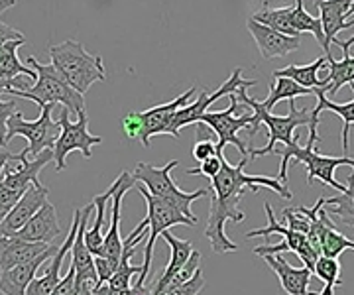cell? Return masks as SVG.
<instances>
[{"label": "cell", "instance_id": "6da1fadb", "mask_svg": "<svg viewBox=\"0 0 354 295\" xmlns=\"http://www.w3.org/2000/svg\"><path fill=\"white\" fill-rule=\"evenodd\" d=\"M248 164V158H242L236 166H230L227 160H223V167L218 175L211 180V209L205 227V236L209 238L211 248L216 254L236 252L239 244L232 242L225 232L227 222H242L246 215L242 213L239 205L244 193H256L258 189H272L279 197L290 201L291 191L288 183L279 181L278 178H264V175H248L244 167Z\"/></svg>", "mask_w": 354, "mask_h": 295}, {"label": "cell", "instance_id": "7a4b0ae2", "mask_svg": "<svg viewBox=\"0 0 354 295\" xmlns=\"http://www.w3.org/2000/svg\"><path fill=\"white\" fill-rule=\"evenodd\" d=\"M239 101L246 106H252L254 116H252V126H250V136H256L258 130L266 126L268 129V146L266 148H260V150H250V158H260V155H270L272 152H276V146L278 144H283V146H291L295 142H299V136L295 129L299 126H309V134H319L317 132V126L319 122L313 120L311 116V111L307 108H295V101H290V115L288 116H274L270 113H266L262 108L260 101H256L252 97L246 95V89H241L236 93Z\"/></svg>", "mask_w": 354, "mask_h": 295}, {"label": "cell", "instance_id": "3957f363", "mask_svg": "<svg viewBox=\"0 0 354 295\" xmlns=\"http://www.w3.org/2000/svg\"><path fill=\"white\" fill-rule=\"evenodd\" d=\"M319 142V134H309V140L305 146H299V142L283 146V150L278 152L281 154V166H279V181L288 183V166L293 160L295 164H304L307 167V183L311 185L313 181H323L325 185H329L333 189L342 193L346 189V185H342L335 180V171L341 166H351L354 169V158L351 155H323L315 150V144Z\"/></svg>", "mask_w": 354, "mask_h": 295}, {"label": "cell", "instance_id": "277c9868", "mask_svg": "<svg viewBox=\"0 0 354 295\" xmlns=\"http://www.w3.org/2000/svg\"><path fill=\"white\" fill-rule=\"evenodd\" d=\"M50 57L51 65L81 95H85L91 89V85L106 81V69L101 55L87 53L83 44L75 39H65L64 44L51 46Z\"/></svg>", "mask_w": 354, "mask_h": 295}, {"label": "cell", "instance_id": "5b68a950", "mask_svg": "<svg viewBox=\"0 0 354 295\" xmlns=\"http://www.w3.org/2000/svg\"><path fill=\"white\" fill-rule=\"evenodd\" d=\"M28 64L32 65V69H36L38 81L28 91H10L8 95L30 99V101L38 103L39 106H44V104H62L65 108H69V113H73L75 116L85 111L83 95L77 93L53 65L39 64L34 55L28 57Z\"/></svg>", "mask_w": 354, "mask_h": 295}, {"label": "cell", "instance_id": "8992f818", "mask_svg": "<svg viewBox=\"0 0 354 295\" xmlns=\"http://www.w3.org/2000/svg\"><path fill=\"white\" fill-rule=\"evenodd\" d=\"M177 166H179L177 160L167 162L164 167H156L152 166V164L140 162L132 175H134L136 183H142L148 191L152 193L153 197L162 199L167 205L176 207V209H179L185 217L197 222V217L193 215L191 205H193V201H197V199H201V197H207V195H209V189H199V191L193 193L181 191V189L177 187L176 181L171 180V169H176Z\"/></svg>", "mask_w": 354, "mask_h": 295}, {"label": "cell", "instance_id": "52a82bcc", "mask_svg": "<svg viewBox=\"0 0 354 295\" xmlns=\"http://www.w3.org/2000/svg\"><path fill=\"white\" fill-rule=\"evenodd\" d=\"M138 193H142L146 207H148V238H146V246H144V260H142V272H140L138 280L134 285L138 287H146V282L152 274V258H153V248H156V240L164 234L165 231H169L171 227L176 225H187V227H195L197 222L187 218L179 209L176 207L167 205L162 199L153 197L152 193L148 191L144 185H136Z\"/></svg>", "mask_w": 354, "mask_h": 295}, {"label": "cell", "instance_id": "ba28073f", "mask_svg": "<svg viewBox=\"0 0 354 295\" xmlns=\"http://www.w3.org/2000/svg\"><path fill=\"white\" fill-rule=\"evenodd\" d=\"M195 93H197V89L191 87L183 95L176 97L171 103L158 104V106L148 108L144 113H130V115H127L120 120L122 132L127 134L130 140H138L142 142L144 148H150V138L158 136V134H165V130L171 124L174 116L183 106L189 104Z\"/></svg>", "mask_w": 354, "mask_h": 295}, {"label": "cell", "instance_id": "9c48e42d", "mask_svg": "<svg viewBox=\"0 0 354 295\" xmlns=\"http://www.w3.org/2000/svg\"><path fill=\"white\" fill-rule=\"evenodd\" d=\"M53 160V152L48 150L38 158L30 160L24 152L14 155V162L18 166L10 167V164L4 169V175L0 180V222L6 218V215L12 211L16 203L24 197V193L39 181V171Z\"/></svg>", "mask_w": 354, "mask_h": 295}, {"label": "cell", "instance_id": "30bf717a", "mask_svg": "<svg viewBox=\"0 0 354 295\" xmlns=\"http://www.w3.org/2000/svg\"><path fill=\"white\" fill-rule=\"evenodd\" d=\"M53 106L55 104H44L41 106V113L36 120H26L22 113L18 111L16 115L10 116L8 120V142L12 140L14 136H24L28 140V148L22 150L30 160L38 158L44 152L55 148V142L62 134V126H59V120H53L51 113H53Z\"/></svg>", "mask_w": 354, "mask_h": 295}, {"label": "cell", "instance_id": "8fae6325", "mask_svg": "<svg viewBox=\"0 0 354 295\" xmlns=\"http://www.w3.org/2000/svg\"><path fill=\"white\" fill-rule=\"evenodd\" d=\"M69 108H62L59 113V126H62V134L55 142V148H53V160H55V169L57 171H64L67 167V155L71 154L73 150H79L85 160H91L93 155V146H99L102 144L101 136H93L88 132V120L87 113H79L77 115L75 122H71L69 118Z\"/></svg>", "mask_w": 354, "mask_h": 295}, {"label": "cell", "instance_id": "7c38bea8", "mask_svg": "<svg viewBox=\"0 0 354 295\" xmlns=\"http://www.w3.org/2000/svg\"><path fill=\"white\" fill-rule=\"evenodd\" d=\"M256 83L258 81H254V79H244L242 77V69L241 67H236L232 73H230V77L215 91V93H209V91H201V95H199V99L195 101V103H189L187 106H183L176 116H174V120H171V124L167 126L165 130V134H169L171 138H179V130L183 129V126H189V124H195V122H199L201 120V116L205 113H209V106L213 103H216L218 99H223V97H230V95H234V93H239L241 89H248V87H256Z\"/></svg>", "mask_w": 354, "mask_h": 295}, {"label": "cell", "instance_id": "4fadbf2b", "mask_svg": "<svg viewBox=\"0 0 354 295\" xmlns=\"http://www.w3.org/2000/svg\"><path fill=\"white\" fill-rule=\"evenodd\" d=\"M241 106V101L234 95H230V106L227 111H216V113H205L201 116L203 126H209V129L215 132L216 136V155H225L223 150L228 144H234L239 148V152L242 154V158H248V150H246V144L239 138V130L242 129H250L252 126V116L254 115H242L234 116V113L239 111Z\"/></svg>", "mask_w": 354, "mask_h": 295}, {"label": "cell", "instance_id": "5bb4252c", "mask_svg": "<svg viewBox=\"0 0 354 295\" xmlns=\"http://www.w3.org/2000/svg\"><path fill=\"white\" fill-rule=\"evenodd\" d=\"M79 222H81V209H77L73 213V222L71 229L64 238V242L59 244V250L48 260V268L41 276H36V280L32 282L28 295H51V292L62 282V266H64L65 256L71 252L73 244H75L77 231H79Z\"/></svg>", "mask_w": 354, "mask_h": 295}, {"label": "cell", "instance_id": "9a60e30c", "mask_svg": "<svg viewBox=\"0 0 354 295\" xmlns=\"http://www.w3.org/2000/svg\"><path fill=\"white\" fill-rule=\"evenodd\" d=\"M114 185H116V191H114L113 199H111V205H113L111 227H109V232L104 234V244H102V250L99 256H109L114 258V260H120L122 252H124V242L120 238V207H122V201H124L127 193L132 187H136V180H134V175L130 171H122L114 180Z\"/></svg>", "mask_w": 354, "mask_h": 295}, {"label": "cell", "instance_id": "2e32d148", "mask_svg": "<svg viewBox=\"0 0 354 295\" xmlns=\"http://www.w3.org/2000/svg\"><path fill=\"white\" fill-rule=\"evenodd\" d=\"M48 195H50V191H48V187L41 185V181L34 183L24 193V197L16 203L12 211L6 215V218L0 222V238H10L20 231L26 222L48 203Z\"/></svg>", "mask_w": 354, "mask_h": 295}, {"label": "cell", "instance_id": "e0dca14e", "mask_svg": "<svg viewBox=\"0 0 354 295\" xmlns=\"http://www.w3.org/2000/svg\"><path fill=\"white\" fill-rule=\"evenodd\" d=\"M248 32L252 34L254 41L258 46V52L260 55L272 61V59H278V57H286L288 53L297 52L301 48V36H286V34H279L272 28L264 26L260 22H256L252 18H248L246 22Z\"/></svg>", "mask_w": 354, "mask_h": 295}, {"label": "cell", "instance_id": "ac0fdd59", "mask_svg": "<svg viewBox=\"0 0 354 295\" xmlns=\"http://www.w3.org/2000/svg\"><path fill=\"white\" fill-rule=\"evenodd\" d=\"M266 264L276 272L281 289L288 295H319L315 292H309V282L313 280L315 272L304 268H295L281 254H268L264 256Z\"/></svg>", "mask_w": 354, "mask_h": 295}, {"label": "cell", "instance_id": "d6986e66", "mask_svg": "<svg viewBox=\"0 0 354 295\" xmlns=\"http://www.w3.org/2000/svg\"><path fill=\"white\" fill-rule=\"evenodd\" d=\"M57 246L44 242H26L22 238H0V272L12 269L28 262H34L39 256L55 250Z\"/></svg>", "mask_w": 354, "mask_h": 295}, {"label": "cell", "instance_id": "ffe728a7", "mask_svg": "<svg viewBox=\"0 0 354 295\" xmlns=\"http://www.w3.org/2000/svg\"><path fill=\"white\" fill-rule=\"evenodd\" d=\"M351 4H353V0H329V2H323V4L317 6L321 24H323V34H325V53H327V57L330 55V44H337L339 48H342V41L337 38L339 32L354 26V20H346Z\"/></svg>", "mask_w": 354, "mask_h": 295}, {"label": "cell", "instance_id": "44dd1931", "mask_svg": "<svg viewBox=\"0 0 354 295\" xmlns=\"http://www.w3.org/2000/svg\"><path fill=\"white\" fill-rule=\"evenodd\" d=\"M14 236L16 238H22L26 242L44 244H50L57 236H62V227H59V220H57L55 207L48 201Z\"/></svg>", "mask_w": 354, "mask_h": 295}, {"label": "cell", "instance_id": "7402d4cb", "mask_svg": "<svg viewBox=\"0 0 354 295\" xmlns=\"http://www.w3.org/2000/svg\"><path fill=\"white\" fill-rule=\"evenodd\" d=\"M59 250V246L55 250H51L48 254L39 256L34 262H28L22 266H16L12 269L0 272V294L2 295H28V289L32 282L36 280V272L44 262H48L55 252Z\"/></svg>", "mask_w": 354, "mask_h": 295}, {"label": "cell", "instance_id": "603a6c76", "mask_svg": "<svg viewBox=\"0 0 354 295\" xmlns=\"http://www.w3.org/2000/svg\"><path fill=\"white\" fill-rule=\"evenodd\" d=\"M162 238H164L165 242H167V246H169V262H167V266H165L164 272H162L160 280L153 285L152 295H164L165 287L169 285L171 278L189 262L191 256H193V252H195V248H193V244H191L189 240H179V238H176L169 231H165L164 234H162Z\"/></svg>", "mask_w": 354, "mask_h": 295}, {"label": "cell", "instance_id": "cb8c5ba5", "mask_svg": "<svg viewBox=\"0 0 354 295\" xmlns=\"http://www.w3.org/2000/svg\"><path fill=\"white\" fill-rule=\"evenodd\" d=\"M327 57H317L313 64L307 65H288L283 69H276L272 75L274 77H288L295 81L297 85H301L305 89H327L329 87V79L319 77V71L325 67Z\"/></svg>", "mask_w": 354, "mask_h": 295}, {"label": "cell", "instance_id": "d4e9b609", "mask_svg": "<svg viewBox=\"0 0 354 295\" xmlns=\"http://www.w3.org/2000/svg\"><path fill=\"white\" fill-rule=\"evenodd\" d=\"M351 89L354 93V85H351ZM317 97V104L315 108H311V116H313V120L319 122V115L323 113V111H330V113H335V115H339L342 118V122H344V129H342V150H344V155L348 154V134H351V126L354 124V99L351 103H344L339 104L335 103L333 99L327 97V89H317L315 93Z\"/></svg>", "mask_w": 354, "mask_h": 295}, {"label": "cell", "instance_id": "484cf974", "mask_svg": "<svg viewBox=\"0 0 354 295\" xmlns=\"http://www.w3.org/2000/svg\"><path fill=\"white\" fill-rule=\"evenodd\" d=\"M114 191H116V185H113L106 189L101 195H95L93 197V207H95V222L93 227H87V232H85V242H87V248L91 250L93 256H99L102 250V244H104V234H102V229H104V217H106V205L109 201L113 199Z\"/></svg>", "mask_w": 354, "mask_h": 295}, {"label": "cell", "instance_id": "4316f807", "mask_svg": "<svg viewBox=\"0 0 354 295\" xmlns=\"http://www.w3.org/2000/svg\"><path fill=\"white\" fill-rule=\"evenodd\" d=\"M24 44L26 39H14V41H8L0 48V77L16 79L18 75H28L34 81H38L36 69H30L18 57V48H22Z\"/></svg>", "mask_w": 354, "mask_h": 295}, {"label": "cell", "instance_id": "83f0119b", "mask_svg": "<svg viewBox=\"0 0 354 295\" xmlns=\"http://www.w3.org/2000/svg\"><path fill=\"white\" fill-rule=\"evenodd\" d=\"M315 93L317 91L305 89V87L297 85L295 81H291L288 77H274V83L270 85V91H268V99L264 103L260 101V104H262L266 113H270L279 101H295L297 97H307V95L315 97Z\"/></svg>", "mask_w": 354, "mask_h": 295}, {"label": "cell", "instance_id": "f1b7e54d", "mask_svg": "<svg viewBox=\"0 0 354 295\" xmlns=\"http://www.w3.org/2000/svg\"><path fill=\"white\" fill-rule=\"evenodd\" d=\"M252 20L264 24V26L276 30L279 34H286V36H304V34H297L295 28H293V6H283V8H262L260 12H254L250 16Z\"/></svg>", "mask_w": 354, "mask_h": 295}, {"label": "cell", "instance_id": "f546056e", "mask_svg": "<svg viewBox=\"0 0 354 295\" xmlns=\"http://www.w3.org/2000/svg\"><path fill=\"white\" fill-rule=\"evenodd\" d=\"M325 211L348 227H354V173L346 180V189L337 197L325 199Z\"/></svg>", "mask_w": 354, "mask_h": 295}, {"label": "cell", "instance_id": "4dcf8cb0", "mask_svg": "<svg viewBox=\"0 0 354 295\" xmlns=\"http://www.w3.org/2000/svg\"><path fill=\"white\" fill-rule=\"evenodd\" d=\"M93 211H95L93 203H88L85 209H81V222H79L75 244H73V248H71V264L75 266L77 272H81V269H85L95 264V256L91 254V250L87 248V242H85V232H87L88 217H91Z\"/></svg>", "mask_w": 354, "mask_h": 295}, {"label": "cell", "instance_id": "1f68e13d", "mask_svg": "<svg viewBox=\"0 0 354 295\" xmlns=\"http://www.w3.org/2000/svg\"><path fill=\"white\" fill-rule=\"evenodd\" d=\"M327 57V55H325ZM327 65H329V87H327V95L335 97L341 87L344 85H354V57L353 55H344L342 61H337L333 55L327 57Z\"/></svg>", "mask_w": 354, "mask_h": 295}, {"label": "cell", "instance_id": "d6a6232c", "mask_svg": "<svg viewBox=\"0 0 354 295\" xmlns=\"http://www.w3.org/2000/svg\"><path fill=\"white\" fill-rule=\"evenodd\" d=\"M293 28L297 34H313L315 39L319 41V46L323 48L325 52V34H323V24H321V18H315L305 10L304 0H295L293 4Z\"/></svg>", "mask_w": 354, "mask_h": 295}, {"label": "cell", "instance_id": "836d02e7", "mask_svg": "<svg viewBox=\"0 0 354 295\" xmlns=\"http://www.w3.org/2000/svg\"><path fill=\"white\" fill-rule=\"evenodd\" d=\"M315 276L325 283L323 292L319 295H335V287H339L342 280H339L341 276V264L337 258H325L321 256L315 264Z\"/></svg>", "mask_w": 354, "mask_h": 295}, {"label": "cell", "instance_id": "e575fe53", "mask_svg": "<svg viewBox=\"0 0 354 295\" xmlns=\"http://www.w3.org/2000/svg\"><path fill=\"white\" fill-rule=\"evenodd\" d=\"M344 250H354V242L348 240L344 234L337 231V229H330L327 232V238L323 242V252L321 256L325 258H339Z\"/></svg>", "mask_w": 354, "mask_h": 295}, {"label": "cell", "instance_id": "d590c367", "mask_svg": "<svg viewBox=\"0 0 354 295\" xmlns=\"http://www.w3.org/2000/svg\"><path fill=\"white\" fill-rule=\"evenodd\" d=\"M281 215L288 222V229H291V231L307 234L311 229V218L305 213V207H288V209H283Z\"/></svg>", "mask_w": 354, "mask_h": 295}, {"label": "cell", "instance_id": "8d00e7d4", "mask_svg": "<svg viewBox=\"0 0 354 295\" xmlns=\"http://www.w3.org/2000/svg\"><path fill=\"white\" fill-rule=\"evenodd\" d=\"M203 287H205V274H203V269L199 268L195 272V276L191 278L189 282L177 285L174 289L165 292L164 295H199L203 292Z\"/></svg>", "mask_w": 354, "mask_h": 295}, {"label": "cell", "instance_id": "74e56055", "mask_svg": "<svg viewBox=\"0 0 354 295\" xmlns=\"http://www.w3.org/2000/svg\"><path fill=\"white\" fill-rule=\"evenodd\" d=\"M120 266V260H114L109 256H95V268H97V276H99V283H109L111 278L116 274V269Z\"/></svg>", "mask_w": 354, "mask_h": 295}, {"label": "cell", "instance_id": "f35d334b", "mask_svg": "<svg viewBox=\"0 0 354 295\" xmlns=\"http://www.w3.org/2000/svg\"><path fill=\"white\" fill-rule=\"evenodd\" d=\"M223 160H225V155H213V158L201 162V167H191V169H187V175H205V178L213 180V178L218 175V171L223 167Z\"/></svg>", "mask_w": 354, "mask_h": 295}, {"label": "cell", "instance_id": "ab89813d", "mask_svg": "<svg viewBox=\"0 0 354 295\" xmlns=\"http://www.w3.org/2000/svg\"><path fill=\"white\" fill-rule=\"evenodd\" d=\"M16 101H2L0 99V150L8 144V120L16 115Z\"/></svg>", "mask_w": 354, "mask_h": 295}, {"label": "cell", "instance_id": "60d3db41", "mask_svg": "<svg viewBox=\"0 0 354 295\" xmlns=\"http://www.w3.org/2000/svg\"><path fill=\"white\" fill-rule=\"evenodd\" d=\"M93 295H152V289H148V285H146V287L132 285V287H128V289H113L109 283H102V285H99V287L95 289V294Z\"/></svg>", "mask_w": 354, "mask_h": 295}, {"label": "cell", "instance_id": "b9f144b4", "mask_svg": "<svg viewBox=\"0 0 354 295\" xmlns=\"http://www.w3.org/2000/svg\"><path fill=\"white\" fill-rule=\"evenodd\" d=\"M213 155H216V144L213 140H209V138H203L193 146V158L197 162H205V160H209Z\"/></svg>", "mask_w": 354, "mask_h": 295}, {"label": "cell", "instance_id": "7bdbcfd3", "mask_svg": "<svg viewBox=\"0 0 354 295\" xmlns=\"http://www.w3.org/2000/svg\"><path fill=\"white\" fill-rule=\"evenodd\" d=\"M75 276L77 268L71 264V268L67 272V276L62 278L59 285L51 292V295H75Z\"/></svg>", "mask_w": 354, "mask_h": 295}, {"label": "cell", "instance_id": "ee69618b", "mask_svg": "<svg viewBox=\"0 0 354 295\" xmlns=\"http://www.w3.org/2000/svg\"><path fill=\"white\" fill-rule=\"evenodd\" d=\"M14 39H26L24 34H20L16 28H10L8 24L0 22V48L8 41H14Z\"/></svg>", "mask_w": 354, "mask_h": 295}, {"label": "cell", "instance_id": "f6af8a7d", "mask_svg": "<svg viewBox=\"0 0 354 295\" xmlns=\"http://www.w3.org/2000/svg\"><path fill=\"white\" fill-rule=\"evenodd\" d=\"M348 14H354V2L353 4H351V10H348ZM354 44V34L353 36H351V38L346 39V41H342V53H344V55H351V46H353Z\"/></svg>", "mask_w": 354, "mask_h": 295}, {"label": "cell", "instance_id": "bcb514c9", "mask_svg": "<svg viewBox=\"0 0 354 295\" xmlns=\"http://www.w3.org/2000/svg\"><path fill=\"white\" fill-rule=\"evenodd\" d=\"M14 4H16V0H0V14L6 12L8 8H12Z\"/></svg>", "mask_w": 354, "mask_h": 295}, {"label": "cell", "instance_id": "7dc6e473", "mask_svg": "<svg viewBox=\"0 0 354 295\" xmlns=\"http://www.w3.org/2000/svg\"><path fill=\"white\" fill-rule=\"evenodd\" d=\"M323 2H329V0H313V4H315V6H319V4H323ZM354 2V0H353Z\"/></svg>", "mask_w": 354, "mask_h": 295}, {"label": "cell", "instance_id": "c3c4849f", "mask_svg": "<svg viewBox=\"0 0 354 295\" xmlns=\"http://www.w3.org/2000/svg\"><path fill=\"white\" fill-rule=\"evenodd\" d=\"M258 2H262V4L266 6V4H268V2H272V0H258Z\"/></svg>", "mask_w": 354, "mask_h": 295}]
</instances>
